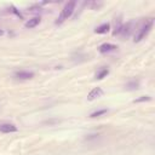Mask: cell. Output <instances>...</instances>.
Segmentation results:
<instances>
[{"mask_svg":"<svg viewBox=\"0 0 155 155\" xmlns=\"http://www.w3.org/2000/svg\"><path fill=\"white\" fill-rule=\"evenodd\" d=\"M74 8H75V1H70V2H68V4L63 7L62 13L59 15V17H58V19L56 21V23H57V24H61L62 22H64L65 19H68V18L73 15Z\"/></svg>","mask_w":155,"mask_h":155,"instance_id":"1","label":"cell"},{"mask_svg":"<svg viewBox=\"0 0 155 155\" xmlns=\"http://www.w3.org/2000/svg\"><path fill=\"white\" fill-rule=\"evenodd\" d=\"M153 24H154V19L153 18H150L148 22H145L144 24H143V27L140 28V30H139V33L136 35V38H134V41L136 42H138V41H140L149 31H150V29H151V27H153Z\"/></svg>","mask_w":155,"mask_h":155,"instance_id":"2","label":"cell"},{"mask_svg":"<svg viewBox=\"0 0 155 155\" xmlns=\"http://www.w3.org/2000/svg\"><path fill=\"white\" fill-rule=\"evenodd\" d=\"M16 131H17L16 125H13L11 122H2V124H0V132L10 133V132H16Z\"/></svg>","mask_w":155,"mask_h":155,"instance_id":"3","label":"cell"},{"mask_svg":"<svg viewBox=\"0 0 155 155\" xmlns=\"http://www.w3.org/2000/svg\"><path fill=\"white\" fill-rule=\"evenodd\" d=\"M102 94H103V90H102L101 87H94V88L88 93L87 99H88V101H93V99H96V98L101 97Z\"/></svg>","mask_w":155,"mask_h":155,"instance_id":"4","label":"cell"},{"mask_svg":"<svg viewBox=\"0 0 155 155\" xmlns=\"http://www.w3.org/2000/svg\"><path fill=\"white\" fill-rule=\"evenodd\" d=\"M116 48H117L116 45L105 42V44H103V45L99 46V52H101V53H107V52H110V51H115Z\"/></svg>","mask_w":155,"mask_h":155,"instance_id":"5","label":"cell"},{"mask_svg":"<svg viewBox=\"0 0 155 155\" xmlns=\"http://www.w3.org/2000/svg\"><path fill=\"white\" fill-rule=\"evenodd\" d=\"M15 76L17 79H22V80H28V79H31L34 76V73L31 71H24V70H21V71H16L15 73Z\"/></svg>","mask_w":155,"mask_h":155,"instance_id":"6","label":"cell"},{"mask_svg":"<svg viewBox=\"0 0 155 155\" xmlns=\"http://www.w3.org/2000/svg\"><path fill=\"white\" fill-rule=\"evenodd\" d=\"M109 23H103V24H101L99 27H97L96 29H94V33H97V34H104V33H107L108 30H109Z\"/></svg>","mask_w":155,"mask_h":155,"instance_id":"7","label":"cell"},{"mask_svg":"<svg viewBox=\"0 0 155 155\" xmlns=\"http://www.w3.org/2000/svg\"><path fill=\"white\" fill-rule=\"evenodd\" d=\"M39 23H40V18H39V17H33V18H30V19L25 23V28H34V27H36Z\"/></svg>","mask_w":155,"mask_h":155,"instance_id":"8","label":"cell"},{"mask_svg":"<svg viewBox=\"0 0 155 155\" xmlns=\"http://www.w3.org/2000/svg\"><path fill=\"white\" fill-rule=\"evenodd\" d=\"M109 74V70L107 69V68H103V69H101L98 73H97V75H96V78L98 79V80H101V79H103V78H105L107 75Z\"/></svg>","mask_w":155,"mask_h":155,"instance_id":"9","label":"cell"},{"mask_svg":"<svg viewBox=\"0 0 155 155\" xmlns=\"http://www.w3.org/2000/svg\"><path fill=\"white\" fill-rule=\"evenodd\" d=\"M138 86H139V82H138V81H136V80L126 85V87H127L128 90H134V88H138Z\"/></svg>","mask_w":155,"mask_h":155,"instance_id":"10","label":"cell"},{"mask_svg":"<svg viewBox=\"0 0 155 155\" xmlns=\"http://www.w3.org/2000/svg\"><path fill=\"white\" fill-rule=\"evenodd\" d=\"M108 110L107 109H102V110H97V111H94V113H92L91 115H90V117H97V116H101V115H103V114H105Z\"/></svg>","mask_w":155,"mask_h":155,"instance_id":"11","label":"cell"},{"mask_svg":"<svg viewBox=\"0 0 155 155\" xmlns=\"http://www.w3.org/2000/svg\"><path fill=\"white\" fill-rule=\"evenodd\" d=\"M151 98L149 97V96H142V97H139V98H137V99H134L133 101V103H139V102H147V101H150Z\"/></svg>","mask_w":155,"mask_h":155,"instance_id":"12","label":"cell"},{"mask_svg":"<svg viewBox=\"0 0 155 155\" xmlns=\"http://www.w3.org/2000/svg\"><path fill=\"white\" fill-rule=\"evenodd\" d=\"M2 33H4V31H2V30H0V35H1V34H2Z\"/></svg>","mask_w":155,"mask_h":155,"instance_id":"13","label":"cell"}]
</instances>
